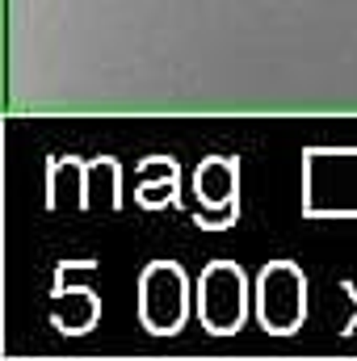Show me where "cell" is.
I'll return each mask as SVG.
<instances>
[{
	"mask_svg": "<svg viewBox=\"0 0 357 361\" xmlns=\"http://www.w3.org/2000/svg\"><path fill=\"white\" fill-rule=\"evenodd\" d=\"M198 315L219 336L240 328V319H244V277H240V269H231L227 261L206 269L202 286H198Z\"/></svg>",
	"mask_w": 357,
	"mask_h": 361,
	"instance_id": "cell-1",
	"label": "cell"
},
{
	"mask_svg": "<svg viewBox=\"0 0 357 361\" xmlns=\"http://www.w3.org/2000/svg\"><path fill=\"white\" fill-rule=\"evenodd\" d=\"M303 307H307V286H303L298 269H290V265L265 269V277H261V324L269 332H277V336L294 332V324L303 319Z\"/></svg>",
	"mask_w": 357,
	"mask_h": 361,
	"instance_id": "cell-2",
	"label": "cell"
}]
</instances>
